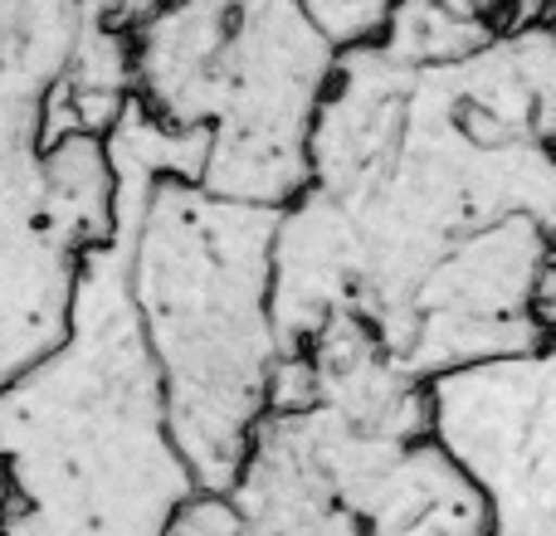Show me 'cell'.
I'll return each instance as SVG.
<instances>
[{
  "mask_svg": "<svg viewBox=\"0 0 556 536\" xmlns=\"http://www.w3.org/2000/svg\"><path fill=\"white\" fill-rule=\"evenodd\" d=\"M0 536H166L201 493L166 424L123 240L88 254L64 346L0 391Z\"/></svg>",
  "mask_w": 556,
  "mask_h": 536,
  "instance_id": "1",
  "label": "cell"
},
{
  "mask_svg": "<svg viewBox=\"0 0 556 536\" xmlns=\"http://www.w3.org/2000/svg\"><path fill=\"white\" fill-rule=\"evenodd\" d=\"M274 220L201 181H162L127 244V288L162 371L166 424L201 493H230L269 414Z\"/></svg>",
  "mask_w": 556,
  "mask_h": 536,
  "instance_id": "2",
  "label": "cell"
},
{
  "mask_svg": "<svg viewBox=\"0 0 556 536\" xmlns=\"http://www.w3.org/2000/svg\"><path fill=\"white\" fill-rule=\"evenodd\" d=\"M332 68L337 49L298 0H240L205 113V191L260 210L298 201L313 186L307 142Z\"/></svg>",
  "mask_w": 556,
  "mask_h": 536,
  "instance_id": "3",
  "label": "cell"
},
{
  "mask_svg": "<svg viewBox=\"0 0 556 536\" xmlns=\"http://www.w3.org/2000/svg\"><path fill=\"white\" fill-rule=\"evenodd\" d=\"M430 439L489 502V536H556V336L425 381Z\"/></svg>",
  "mask_w": 556,
  "mask_h": 536,
  "instance_id": "4",
  "label": "cell"
},
{
  "mask_svg": "<svg viewBox=\"0 0 556 536\" xmlns=\"http://www.w3.org/2000/svg\"><path fill=\"white\" fill-rule=\"evenodd\" d=\"M547 259V230L528 215L464 234L415 288L391 356L415 381H434L464 366L538 352L547 332L532 312V297Z\"/></svg>",
  "mask_w": 556,
  "mask_h": 536,
  "instance_id": "5",
  "label": "cell"
},
{
  "mask_svg": "<svg viewBox=\"0 0 556 536\" xmlns=\"http://www.w3.org/2000/svg\"><path fill=\"white\" fill-rule=\"evenodd\" d=\"M274 332L278 346H307L337 312L362 303L366 250L352 210L337 195L307 186L274 220ZM362 312V307H356Z\"/></svg>",
  "mask_w": 556,
  "mask_h": 536,
  "instance_id": "6",
  "label": "cell"
},
{
  "mask_svg": "<svg viewBox=\"0 0 556 536\" xmlns=\"http://www.w3.org/2000/svg\"><path fill=\"white\" fill-rule=\"evenodd\" d=\"M84 264L39 220L0 225V391L64 346Z\"/></svg>",
  "mask_w": 556,
  "mask_h": 536,
  "instance_id": "7",
  "label": "cell"
},
{
  "mask_svg": "<svg viewBox=\"0 0 556 536\" xmlns=\"http://www.w3.org/2000/svg\"><path fill=\"white\" fill-rule=\"evenodd\" d=\"M366 536H489V502L434 439L401 444L381 478L356 498Z\"/></svg>",
  "mask_w": 556,
  "mask_h": 536,
  "instance_id": "8",
  "label": "cell"
},
{
  "mask_svg": "<svg viewBox=\"0 0 556 536\" xmlns=\"http://www.w3.org/2000/svg\"><path fill=\"white\" fill-rule=\"evenodd\" d=\"M39 225L74 254H98L117 234V171L103 137H59L45 146Z\"/></svg>",
  "mask_w": 556,
  "mask_h": 536,
  "instance_id": "9",
  "label": "cell"
},
{
  "mask_svg": "<svg viewBox=\"0 0 556 536\" xmlns=\"http://www.w3.org/2000/svg\"><path fill=\"white\" fill-rule=\"evenodd\" d=\"M298 10L337 54H352V49L381 44L391 29L395 0H298Z\"/></svg>",
  "mask_w": 556,
  "mask_h": 536,
  "instance_id": "10",
  "label": "cell"
},
{
  "mask_svg": "<svg viewBox=\"0 0 556 536\" xmlns=\"http://www.w3.org/2000/svg\"><path fill=\"white\" fill-rule=\"evenodd\" d=\"M450 5L459 10L464 20H479V25H489L493 35H498V29H508L513 5H518V0H450Z\"/></svg>",
  "mask_w": 556,
  "mask_h": 536,
  "instance_id": "11",
  "label": "cell"
},
{
  "mask_svg": "<svg viewBox=\"0 0 556 536\" xmlns=\"http://www.w3.org/2000/svg\"><path fill=\"white\" fill-rule=\"evenodd\" d=\"M532 312H538L542 332L556 336V264H547V273H542L538 283V297H532Z\"/></svg>",
  "mask_w": 556,
  "mask_h": 536,
  "instance_id": "12",
  "label": "cell"
},
{
  "mask_svg": "<svg viewBox=\"0 0 556 536\" xmlns=\"http://www.w3.org/2000/svg\"><path fill=\"white\" fill-rule=\"evenodd\" d=\"M10 508V478H5V463H0V518H5Z\"/></svg>",
  "mask_w": 556,
  "mask_h": 536,
  "instance_id": "13",
  "label": "cell"
},
{
  "mask_svg": "<svg viewBox=\"0 0 556 536\" xmlns=\"http://www.w3.org/2000/svg\"><path fill=\"white\" fill-rule=\"evenodd\" d=\"M156 5H172V0H156Z\"/></svg>",
  "mask_w": 556,
  "mask_h": 536,
  "instance_id": "14",
  "label": "cell"
}]
</instances>
